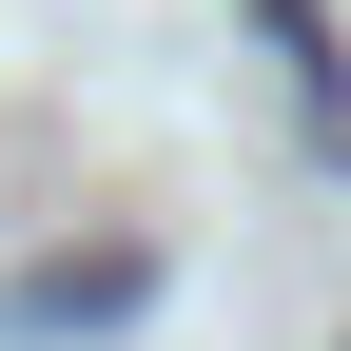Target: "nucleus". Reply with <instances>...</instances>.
<instances>
[{
    "mask_svg": "<svg viewBox=\"0 0 351 351\" xmlns=\"http://www.w3.org/2000/svg\"><path fill=\"white\" fill-rule=\"evenodd\" d=\"M117 313H156V254H39V274H0V332H20V351L117 332Z\"/></svg>",
    "mask_w": 351,
    "mask_h": 351,
    "instance_id": "1",
    "label": "nucleus"
},
{
    "mask_svg": "<svg viewBox=\"0 0 351 351\" xmlns=\"http://www.w3.org/2000/svg\"><path fill=\"white\" fill-rule=\"evenodd\" d=\"M254 39L293 59V117H313V137L351 156V39H332V0H254Z\"/></svg>",
    "mask_w": 351,
    "mask_h": 351,
    "instance_id": "2",
    "label": "nucleus"
}]
</instances>
